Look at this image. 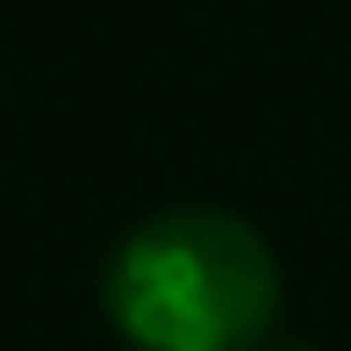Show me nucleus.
Instances as JSON below:
<instances>
[{"label":"nucleus","mask_w":351,"mask_h":351,"mask_svg":"<svg viewBox=\"0 0 351 351\" xmlns=\"http://www.w3.org/2000/svg\"><path fill=\"white\" fill-rule=\"evenodd\" d=\"M101 315L130 351H265L280 258L230 208H158L108 251Z\"/></svg>","instance_id":"nucleus-1"},{"label":"nucleus","mask_w":351,"mask_h":351,"mask_svg":"<svg viewBox=\"0 0 351 351\" xmlns=\"http://www.w3.org/2000/svg\"><path fill=\"white\" fill-rule=\"evenodd\" d=\"M265 351H315V344H265Z\"/></svg>","instance_id":"nucleus-2"}]
</instances>
